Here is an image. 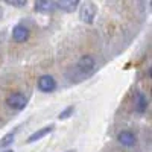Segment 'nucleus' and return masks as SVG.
I'll return each mask as SVG.
<instances>
[{
    "label": "nucleus",
    "instance_id": "f257e3e1",
    "mask_svg": "<svg viewBox=\"0 0 152 152\" xmlns=\"http://www.w3.org/2000/svg\"><path fill=\"white\" fill-rule=\"evenodd\" d=\"M97 69V62L94 59L93 55L90 53H84L82 56H79V59L76 61L75 67L72 69V72L75 73V81H82V79H87L88 76H91Z\"/></svg>",
    "mask_w": 152,
    "mask_h": 152
},
{
    "label": "nucleus",
    "instance_id": "f03ea898",
    "mask_svg": "<svg viewBox=\"0 0 152 152\" xmlns=\"http://www.w3.org/2000/svg\"><path fill=\"white\" fill-rule=\"evenodd\" d=\"M97 15V6L93 2H85L79 5V18L85 24H91L94 23Z\"/></svg>",
    "mask_w": 152,
    "mask_h": 152
},
{
    "label": "nucleus",
    "instance_id": "7ed1b4c3",
    "mask_svg": "<svg viewBox=\"0 0 152 152\" xmlns=\"http://www.w3.org/2000/svg\"><path fill=\"white\" fill-rule=\"evenodd\" d=\"M28 100H29L28 96H24L20 91H15V93H11L6 97V105L14 111H23L28 107Z\"/></svg>",
    "mask_w": 152,
    "mask_h": 152
},
{
    "label": "nucleus",
    "instance_id": "20e7f679",
    "mask_svg": "<svg viewBox=\"0 0 152 152\" xmlns=\"http://www.w3.org/2000/svg\"><path fill=\"white\" fill-rule=\"evenodd\" d=\"M37 88L41 93H53L58 88V82L52 75H41L37 81Z\"/></svg>",
    "mask_w": 152,
    "mask_h": 152
},
{
    "label": "nucleus",
    "instance_id": "39448f33",
    "mask_svg": "<svg viewBox=\"0 0 152 152\" xmlns=\"http://www.w3.org/2000/svg\"><path fill=\"white\" fill-rule=\"evenodd\" d=\"M11 37H12V40H14L15 43H24V41L29 40L31 31H29L28 26H24L23 23H18V24H15V26L12 28Z\"/></svg>",
    "mask_w": 152,
    "mask_h": 152
},
{
    "label": "nucleus",
    "instance_id": "423d86ee",
    "mask_svg": "<svg viewBox=\"0 0 152 152\" xmlns=\"http://www.w3.org/2000/svg\"><path fill=\"white\" fill-rule=\"evenodd\" d=\"M53 131H55V125H53V123L46 125V126H43V128L34 131V132L26 138V143H28V145H32V143H35V142H38V140H41V138H44L46 135L52 134Z\"/></svg>",
    "mask_w": 152,
    "mask_h": 152
},
{
    "label": "nucleus",
    "instance_id": "0eeeda50",
    "mask_svg": "<svg viewBox=\"0 0 152 152\" xmlns=\"http://www.w3.org/2000/svg\"><path fill=\"white\" fill-rule=\"evenodd\" d=\"M117 142L125 148H134L137 145V135L129 129H122L117 134Z\"/></svg>",
    "mask_w": 152,
    "mask_h": 152
},
{
    "label": "nucleus",
    "instance_id": "6e6552de",
    "mask_svg": "<svg viewBox=\"0 0 152 152\" xmlns=\"http://www.w3.org/2000/svg\"><path fill=\"white\" fill-rule=\"evenodd\" d=\"M56 9V2L53 0H37L34 3V11L40 14H49Z\"/></svg>",
    "mask_w": 152,
    "mask_h": 152
},
{
    "label": "nucleus",
    "instance_id": "1a4fd4ad",
    "mask_svg": "<svg viewBox=\"0 0 152 152\" xmlns=\"http://www.w3.org/2000/svg\"><path fill=\"white\" fill-rule=\"evenodd\" d=\"M148 107H149L148 96L145 93H142V91H138L137 96H135V99H134V111L137 114H145L146 110H148Z\"/></svg>",
    "mask_w": 152,
    "mask_h": 152
},
{
    "label": "nucleus",
    "instance_id": "9d476101",
    "mask_svg": "<svg viewBox=\"0 0 152 152\" xmlns=\"http://www.w3.org/2000/svg\"><path fill=\"white\" fill-rule=\"evenodd\" d=\"M79 5H81L79 0H59V2H56V9H61L62 12L72 14V12H75L79 8Z\"/></svg>",
    "mask_w": 152,
    "mask_h": 152
},
{
    "label": "nucleus",
    "instance_id": "9b49d317",
    "mask_svg": "<svg viewBox=\"0 0 152 152\" xmlns=\"http://www.w3.org/2000/svg\"><path fill=\"white\" fill-rule=\"evenodd\" d=\"M17 131H18V128H15L14 131H9V132H6V134L2 137V138H0V148H2V149H8V148H9L12 143H14Z\"/></svg>",
    "mask_w": 152,
    "mask_h": 152
},
{
    "label": "nucleus",
    "instance_id": "f8f14e48",
    "mask_svg": "<svg viewBox=\"0 0 152 152\" xmlns=\"http://www.w3.org/2000/svg\"><path fill=\"white\" fill-rule=\"evenodd\" d=\"M73 113H75V107H73V105L66 107L64 110L58 114V120H67V119H70V117L73 116Z\"/></svg>",
    "mask_w": 152,
    "mask_h": 152
},
{
    "label": "nucleus",
    "instance_id": "ddd939ff",
    "mask_svg": "<svg viewBox=\"0 0 152 152\" xmlns=\"http://www.w3.org/2000/svg\"><path fill=\"white\" fill-rule=\"evenodd\" d=\"M6 5H11V6H15V8H23L26 6V0H5Z\"/></svg>",
    "mask_w": 152,
    "mask_h": 152
},
{
    "label": "nucleus",
    "instance_id": "4468645a",
    "mask_svg": "<svg viewBox=\"0 0 152 152\" xmlns=\"http://www.w3.org/2000/svg\"><path fill=\"white\" fill-rule=\"evenodd\" d=\"M2 152H15V151H12V149H9V148H8V149H5V151H2Z\"/></svg>",
    "mask_w": 152,
    "mask_h": 152
},
{
    "label": "nucleus",
    "instance_id": "2eb2a0df",
    "mask_svg": "<svg viewBox=\"0 0 152 152\" xmlns=\"http://www.w3.org/2000/svg\"><path fill=\"white\" fill-rule=\"evenodd\" d=\"M64 152H76L75 149H70V151H64Z\"/></svg>",
    "mask_w": 152,
    "mask_h": 152
}]
</instances>
